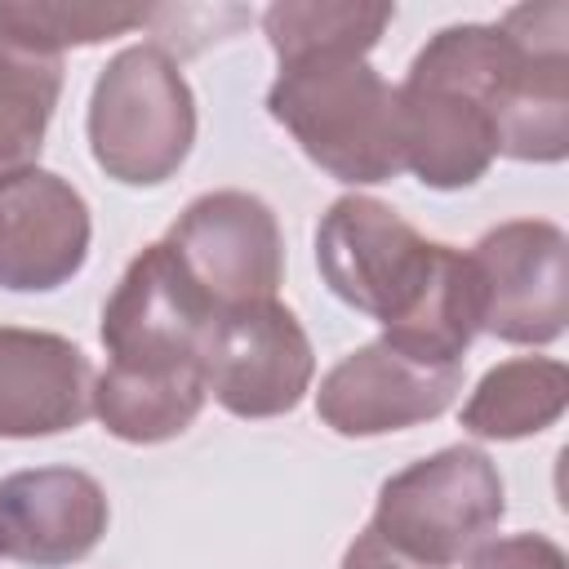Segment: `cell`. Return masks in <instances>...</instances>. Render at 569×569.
<instances>
[{
	"instance_id": "obj_3",
	"label": "cell",
	"mask_w": 569,
	"mask_h": 569,
	"mask_svg": "<svg viewBox=\"0 0 569 569\" xmlns=\"http://www.w3.org/2000/svg\"><path fill=\"white\" fill-rule=\"evenodd\" d=\"M267 111L311 164L347 187L391 182L405 169L396 89L365 58L316 53L284 62L267 89Z\"/></svg>"
},
{
	"instance_id": "obj_15",
	"label": "cell",
	"mask_w": 569,
	"mask_h": 569,
	"mask_svg": "<svg viewBox=\"0 0 569 569\" xmlns=\"http://www.w3.org/2000/svg\"><path fill=\"white\" fill-rule=\"evenodd\" d=\"M209 400L204 369L138 373L107 365L93 373V418L124 445H164L182 436Z\"/></svg>"
},
{
	"instance_id": "obj_8",
	"label": "cell",
	"mask_w": 569,
	"mask_h": 569,
	"mask_svg": "<svg viewBox=\"0 0 569 569\" xmlns=\"http://www.w3.org/2000/svg\"><path fill=\"white\" fill-rule=\"evenodd\" d=\"M316 378V351L302 320L267 298L213 320L204 347V387L236 418H280L302 405Z\"/></svg>"
},
{
	"instance_id": "obj_21",
	"label": "cell",
	"mask_w": 569,
	"mask_h": 569,
	"mask_svg": "<svg viewBox=\"0 0 569 569\" xmlns=\"http://www.w3.org/2000/svg\"><path fill=\"white\" fill-rule=\"evenodd\" d=\"M342 569H436V565H418L409 556H400L396 547H387L369 525L356 533V542L342 556Z\"/></svg>"
},
{
	"instance_id": "obj_11",
	"label": "cell",
	"mask_w": 569,
	"mask_h": 569,
	"mask_svg": "<svg viewBox=\"0 0 569 569\" xmlns=\"http://www.w3.org/2000/svg\"><path fill=\"white\" fill-rule=\"evenodd\" d=\"M89 204L53 169H18L0 178V289H62L89 258Z\"/></svg>"
},
{
	"instance_id": "obj_18",
	"label": "cell",
	"mask_w": 569,
	"mask_h": 569,
	"mask_svg": "<svg viewBox=\"0 0 569 569\" xmlns=\"http://www.w3.org/2000/svg\"><path fill=\"white\" fill-rule=\"evenodd\" d=\"M62 93V58L0 36V178L31 169Z\"/></svg>"
},
{
	"instance_id": "obj_14",
	"label": "cell",
	"mask_w": 569,
	"mask_h": 569,
	"mask_svg": "<svg viewBox=\"0 0 569 569\" xmlns=\"http://www.w3.org/2000/svg\"><path fill=\"white\" fill-rule=\"evenodd\" d=\"M93 413L89 356L49 329L0 325V440L76 431Z\"/></svg>"
},
{
	"instance_id": "obj_19",
	"label": "cell",
	"mask_w": 569,
	"mask_h": 569,
	"mask_svg": "<svg viewBox=\"0 0 569 569\" xmlns=\"http://www.w3.org/2000/svg\"><path fill=\"white\" fill-rule=\"evenodd\" d=\"M151 9L138 4H53V0H0V36L62 58V49L102 44L142 27Z\"/></svg>"
},
{
	"instance_id": "obj_17",
	"label": "cell",
	"mask_w": 569,
	"mask_h": 569,
	"mask_svg": "<svg viewBox=\"0 0 569 569\" xmlns=\"http://www.w3.org/2000/svg\"><path fill=\"white\" fill-rule=\"evenodd\" d=\"M396 18V4H369V0H276L262 13V31L284 62L316 58V53H351L365 58L387 22Z\"/></svg>"
},
{
	"instance_id": "obj_7",
	"label": "cell",
	"mask_w": 569,
	"mask_h": 569,
	"mask_svg": "<svg viewBox=\"0 0 569 569\" xmlns=\"http://www.w3.org/2000/svg\"><path fill=\"white\" fill-rule=\"evenodd\" d=\"M480 280V333L547 347L569 320V240L547 218H511L467 249Z\"/></svg>"
},
{
	"instance_id": "obj_10",
	"label": "cell",
	"mask_w": 569,
	"mask_h": 569,
	"mask_svg": "<svg viewBox=\"0 0 569 569\" xmlns=\"http://www.w3.org/2000/svg\"><path fill=\"white\" fill-rule=\"evenodd\" d=\"M462 387V365H422L373 338L342 356L316 391V413L347 440H369L440 418Z\"/></svg>"
},
{
	"instance_id": "obj_9",
	"label": "cell",
	"mask_w": 569,
	"mask_h": 569,
	"mask_svg": "<svg viewBox=\"0 0 569 569\" xmlns=\"http://www.w3.org/2000/svg\"><path fill=\"white\" fill-rule=\"evenodd\" d=\"M169 249L196 280V289L213 302V311H231L244 302L276 298L284 280V240L267 200L249 191H204L196 196L178 222L169 227Z\"/></svg>"
},
{
	"instance_id": "obj_1",
	"label": "cell",
	"mask_w": 569,
	"mask_h": 569,
	"mask_svg": "<svg viewBox=\"0 0 569 569\" xmlns=\"http://www.w3.org/2000/svg\"><path fill=\"white\" fill-rule=\"evenodd\" d=\"M316 267L329 293L382 325V338L422 365H458L480 333L471 258L418 236L373 196H338L316 227Z\"/></svg>"
},
{
	"instance_id": "obj_20",
	"label": "cell",
	"mask_w": 569,
	"mask_h": 569,
	"mask_svg": "<svg viewBox=\"0 0 569 569\" xmlns=\"http://www.w3.org/2000/svg\"><path fill=\"white\" fill-rule=\"evenodd\" d=\"M467 569H569V560L547 533H511L480 542L467 556Z\"/></svg>"
},
{
	"instance_id": "obj_6",
	"label": "cell",
	"mask_w": 569,
	"mask_h": 569,
	"mask_svg": "<svg viewBox=\"0 0 569 569\" xmlns=\"http://www.w3.org/2000/svg\"><path fill=\"white\" fill-rule=\"evenodd\" d=\"M218 311L196 289L169 240L147 244L111 289L102 307L98 338L107 347V365L138 373H182L204 369V347Z\"/></svg>"
},
{
	"instance_id": "obj_12",
	"label": "cell",
	"mask_w": 569,
	"mask_h": 569,
	"mask_svg": "<svg viewBox=\"0 0 569 569\" xmlns=\"http://www.w3.org/2000/svg\"><path fill=\"white\" fill-rule=\"evenodd\" d=\"M498 22L516 36L498 156L556 164L569 156V9L560 0L516 4Z\"/></svg>"
},
{
	"instance_id": "obj_5",
	"label": "cell",
	"mask_w": 569,
	"mask_h": 569,
	"mask_svg": "<svg viewBox=\"0 0 569 569\" xmlns=\"http://www.w3.org/2000/svg\"><path fill=\"white\" fill-rule=\"evenodd\" d=\"M507 516L498 467L476 445L436 449L387 476L369 529L418 565L449 569L471 556Z\"/></svg>"
},
{
	"instance_id": "obj_16",
	"label": "cell",
	"mask_w": 569,
	"mask_h": 569,
	"mask_svg": "<svg viewBox=\"0 0 569 569\" xmlns=\"http://www.w3.org/2000/svg\"><path fill=\"white\" fill-rule=\"evenodd\" d=\"M569 405V369L551 356H516L493 365L462 405V431L476 440H525L560 422Z\"/></svg>"
},
{
	"instance_id": "obj_13",
	"label": "cell",
	"mask_w": 569,
	"mask_h": 569,
	"mask_svg": "<svg viewBox=\"0 0 569 569\" xmlns=\"http://www.w3.org/2000/svg\"><path fill=\"white\" fill-rule=\"evenodd\" d=\"M111 520L107 489L80 467H31L0 480V556L31 569L84 560Z\"/></svg>"
},
{
	"instance_id": "obj_4",
	"label": "cell",
	"mask_w": 569,
	"mask_h": 569,
	"mask_svg": "<svg viewBox=\"0 0 569 569\" xmlns=\"http://www.w3.org/2000/svg\"><path fill=\"white\" fill-rule=\"evenodd\" d=\"M89 151L120 187L169 182L196 142V93L164 44L120 49L89 93Z\"/></svg>"
},
{
	"instance_id": "obj_2",
	"label": "cell",
	"mask_w": 569,
	"mask_h": 569,
	"mask_svg": "<svg viewBox=\"0 0 569 569\" xmlns=\"http://www.w3.org/2000/svg\"><path fill=\"white\" fill-rule=\"evenodd\" d=\"M511 76L516 36L502 22L445 27L413 53L396 102L405 169L422 187L462 191L489 173Z\"/></svg>"
}]
</instances>
